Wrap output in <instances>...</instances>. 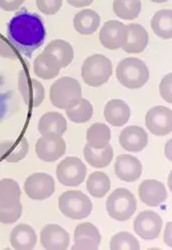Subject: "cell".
<instances>
[{
    "instance_id": "1",
    "label": "cell",
    "mask_w": 172,
    "mask_h": 250,
    "mask_svg": "<svg viewBox=\"0 0 172 250\" xmlns=\"http://www.w3.org/2000/svg\"><path fill=\"white\" fill-rule=\"evenodd\" d=\"M8 38L23 53L37 49L45 37V28L37 14L22 12L15 15L8 24Z\"/></svg>"
},
{
    "instance_id": "2",
    "label": "cell",
    "mask_w": 172,
    "mask_h": 250,
    "mask_svg": "<svg viewBox=\"0 0 172 250\" xmlns=\"http://www.w3.org/2000/svg\"><path fill=\"white\" fill-rule=\"evenodd\" d=\"M82 88L78 80L64 76L55 80L50 87L49 99L53 106L59 109H68L81 100Z\"/></svg>"
},
{
    "instance_id": "3",
    "label": "cell",
    "mask_w": 172,
    "mask_h": 250,
    "mask_svg": "<svg viewBox=\"0 0 172 250\" xmlns=\"http://www.w3.org/2000/svg\"><path fill=\"white\" fill-rule=\"evenodd\" d=\"M149 69L145 62L136 57H127L121 60L116 68V78L124 87L138 89L149 80Z\"/></svg>"
},
{
    "instance_id": "4",
    "label": "cell",
    "mask_w": 172,
    "mask_h": 250,
    "mask_svg": "<svg viewBox=\"0 0 172 250\" xmlns=\"http://www.w3.org/2000/svg\"><path fill=\"white\" fill-rule=\"evenodd\" d=\"M113 72L112 62L102 54H93L83 61L81 77L86 84L99 87L109 80Z\"/></svg>"
},
{
    "instance_id": "5",
    "label": "cell",
    "mask_w": 172,
    "mask_h": 250,
    "mask_svg": "<svg viewBox=\"0 0 172 250\" xmlns=\"http://www.w3.org/2000/svg\"><path fill=\"white\" fill-rule=\"evenodd\" d=\"M93 204L90 198L80 190H68L58 198V209L69 219L80 220L88 217L92 212Z\"/></svg>"
},
{
    "instance_id": "6",
    "label": "cell",
    "mask_w": 172,
    "mask_h": 250,
    "mask_svg": "<svg viewBox=\"0 0 172 250\" xmlns=\"http://www.w3.org/2000/svg\"><path fill=\"white\" fill-rule=\"evenodd\" d=\"M137 201L132 192L126 188L114 189L106 200V210L109 216L117 221H126L135 213Z\"/></svg>"
},
{
    "instance_id": "7",
    "label": "cell",
    "mask_w": 172,
    "mask_h": 250,
    "mask_svg": "<svg viewBox=\"0 0 172 250\" xmlns=\"http://www.w3.org/2000/svg\"><path fill=\"white\" fill-rule=\"evenodd\" d=\"M87 173V168L81 159L74 156L64 158L56 167L58 181L64 186L75 187L80 185Z\"/></svg>"
},
{
    "instance_id": "8",
    "label": "cell",
    "mask_w": 172,
    "mask_h": 250,
    "mask_svg": "<svg viewBox=\"0 0 172 250\" xmlns=\"http://www.w3.org/2000/svg\"><path fill=\"white\" fill-rule=\"evenodd\" d=\"M23 189L32 200H45L53 195L55 182L51 175L44 172H36L25 179Z\"/></svg>"
},
{
    "instance_id": "9",
    "label": "cell",
    "mask_w": 172,
    "mask_h": 250,
    "mask_svg": "<svg viewBox=\"0 0 172 250\" xmlns=\"http://www.w3.org/2000/svg\"><path fill=\"white\" fill-rule=\"evenodd\" d=\"M35 151L40 160L54 162L65 154L66 143L57 134H44L37 140Z\"/></svg>"
},
{
    "instance_id": "10",
    "label": "cell",
    "mask_w": 172,
    "mask_h": 250,
    "mask_svg": "<svg viewBox=\"0 0 172 250\" xmlns=\"http://www.w3.org/2000/svg\"><path fill=\"white\" fill-rule=\"evenodd\" d=\"M163 221L161 216L153 210L140 212L133 221L134 232L142 239L153 240L161 232Z\"/></svg>"
},
{
    "instance_id": "11",
    "label": "cell",
    "mask_w": 172,
    "mask_h": 250,
    "mask_svg": "<svg viewBox=\"0 0 172 250\" xmlns=\"http://www.w3.org/2000/svg\"><path fill=\"white\" fill-rule=\"evenodd\" d=\"M18 90L26 105L31 107L40 106L45 98V89L41 82L31 78L24 70L18 75Z\"/></svg>"
},
{
    "instance_id": "12",
    "label": "cell",
    "mask_w": 172,
    "mask_h": 250,
    "mask_svg": "<svg viewBox=\"0 0 172 250\" xmlns=\"http://www.w3.org/2000/svg\"><path fill=\"white\" fill-rule=\"evenodd\" d=\"M145 126L155 136H166L172 131V111L165 106H154L145 115Z\"/></svg>"
},
{
    "instance_id": "13",
    "label": "cell",
    "mask_w": 172,
    "mask_h": 250,
    "mask_svg": "<svg viewBox=\"0 0 172 250\" xmlns=\"http://www.w3.org/2000/svg\"><path fill=\"white\" fill-rule=\"evenodd\" d=\"M127 26L117 20L106 21L99 31L100 43L107 49L121 48L127 40Z\"/></svg>"
},
{
    "instance_id": "14",
    "label": "cell",
    "mask_w": 172,
    "mask_h": 250,
    "mask_svg": "<svg viewBox=\"0 0 172 250\" xmlns=\"http://www.w3.org/2000/svg\"><path fill=\"white\" fill-rule=\"evenodd\" d=\"M101 243V234L98 228L90 223H79L74 231L73 250H96Z\"/></svg>"
},
{
    "instance_id": "15",
    "label": "cell",
    "mask_w": 172,
    "mask_h": 250,
    "mask_svg": "<svg viewBox=\"0 0 172 250\" xmlns=\"http://www.w3.org/2000/svg\"><path fill=\"white\" fill-rule=\"evenodd\" d=\"M40 243L47 250H65L69 247V233L58 224H47L40 231Z\"/></svg>"
},
{
    "instance_id": "16",
    "label": "cell",
    "mask_w": 172,
    "mask_h": 250,
    "mask_svg": "<svg viewBox=\"0 0 172 250\" xmlns=\"http://www.w3.org/2000/svg\"><path fill=\"white\" fill-rule=\"evenodd\" d=\"M138 195L142 203L150 207H157L167 199L165 185L155 179H146L138 187Z\"/></svg>"
},
{
    "instance_id": "17",
    "label": "cell",
    "mask_w": 172,
    "mask_h": 250,
    "mask_svg": "<svg viewBox=\"0 0 172 250\" xmlns=\"http://www.w3.org/2000/svg\"><path fill=\"white\" fill-rule=\"evenodd\" d=\"M141 161L130 154H120L114 163V173L122 181L134 182L142 174Z\"/></svg>"
},
{
    "instance_id": "18",
    "label": "cell",
    "mask_w": 172,
    "mask_h": 250,
    "mask_svg": "<svg viewBox=\"0 0 172 250\" xmlns=\"http://www.w3.org/2000/svg\"><path fill=\"white\" fill-rule=\"evenodd\" d=\"M121 147L129 152H140L148 144V135L144 128L130 125L124 128L119 135Z\"/></svg>"
},
{
    "instance_id": "19",
    "label": "cell",
    "mask_w": 172,
    "mask_h": 250,
    "mask_svg": "<svg viewBox=\"0 0 172 250\" xmlns=\"http://www.w3.org/2000/svg\"><path fill=\"white\" fill-rule=\"evenodd\" d=\"M9 242L16 250H31L37 243V235L30 225L20 223L10 232Z\"/></svg>"
},
{
    "instance_id": "20",
    "label": "cell",
    "mask_w": 172,
    "mask_h": 250,
    "mask_svg": "<svg viewBox=\"0 0 172 250\" xmlns=\"http://www.w3.org/2000/svg\"><path fill=\"white\" fill-rule=\"evenodd\" d=\"M128 36L125 44L121 47L125 52L130 54H137L143 52L149 42V35L146 29L137 23H130L126 25Z\"/></svg>"
},
{
    "instance_id": "21",
    "label": "cell",
    "mask_w": 172,
    "mask_h": 250,
    "mask_svg": "<svg viewBox=\"0 0 172 250\" xmlns=\"http://www.w3.org/2000/svg\"><path fill=\"white\" fill-rule=\"evenodd\" d=\"M104 117L106 121L112 126H123L129 118H130L131 111L125 101L121 99H111L107 102L104 106Z\"/></svg>"
},
{
    "instance_id": "22",
    "label": "cell",
    "mask_w": 172,
    "mask_h": 250,
    "mask_svg": "<svg viewBox=\"0 0 172 250\" xmlns=\"http://www.w3.org/2000/svg\"><path fill=\"white\" fill-rule=\"evenodd\" d=\"M101 22L99 14L90 8L80 10L73 18V27L81 35H91L97 31Z\"/></svg>"
},
{
    "instance_id": "23",
    "label": "cell",
    "mask_w": 172,
    "mask_h": 250,
    "mask_svg": "<svg viewBox=\"0 0 172 250\" xmlns=\"http://www.w3.org/2000/svg\"><path fill=\"white\" fill-rule=\"evenodd\" d=\"M37 129L41 135L53 133L62 136L67 130V121L58 112H46L40 117Z\"/></svg>"
},
{
    "instance_id": "24",
    "label": "cell",
    "mask_w": 172,
    "mask_h": 250,
    "mask_svg": "<svg viewBox=\"0 0 172 250\" xmlns=\"http://www.w3.org/2000/svg\"><path fill=\"white\" fill-rule=\"evenodd\" d=\"M61 70L59 61L51 54L42 52L33 61V71L41 79L55 78Z\"/></svg>"
},
{
    "instance_id": "25",
    "label": "cell",
    "mask_w": 172,
    "mask_h": 250,
    "mask_svg": "<svg viewBox=\"0 0 172 250\" xmlns=\"http://www.w3.org/2000/svg\"><path fill=\"white\" fill-rule=\"evenodd\" d=\"M84 158L94 168H104L113 159V148L110 144L103 148H94L86 144L83 150Z\"/></svg>"
},
{
    "instance_id": "26",
    "label": "cell",
    "mask_w": 172,
    "mask_h": 250,
    "mask_svg": "<svg viewBox=\"0 0 172 250\" xmlns=\"http://www.w3.org/2000/svg\"><path fill=\"white\" fill-rule=\"evenodd\" d=\"M43 52L54 56L59 61L61 68L67 67L74 57V51L71 44L61 39L52 40L45 46Z\"/></svg>"
},
{
    "instance_id": "27",
    "label": "cell",
    "mask_w": 172,
    "mask_h": 250,
    "mask_svg": "<svg viewBox=\"0 0 172 250\" xmlns=\"http://www.w3.org/2000/svg\"><path fill=\"white\" fill-rule=\"evenodd\" d=\"M21 197L19 184L11 178L0 180V207H13L18 205Z\"/></svg>"
},
{
    "instance_id": "28",
    "label": "cell",
    "mask_w": 172,
    "mask_h": 250,
    "mask_svg": "<svg viewBox=\"0 0 172 250\" xmlns=\"http://www.w3.org/2000/svg\"><path fill=\"white\" fill-rule=\"evenodd\" d=\"M151 28L153 32L161 39H171L172 37V11L170 9H161L155 12L151 18Z\"/></svg>"
},
{
    "instance_id": "29",
    "label": "cell",
    "mask_w": 172,
    "mask_h": 250,
    "mask_svg": "<svg viewBox=\"0 0 172 250\" xmlns=\"http://www.w3.org/2000/svg\"><path fill=\"white\" fill-rule=\"evenodd\" d=\"M111 139L110 128L101 122L93 123L86 132L87 144L94 148H103L109 144Z\"/></svg>"
},
{
    "instance_id": "30",
    "label": "cell",
    "mask_w": 172,
    "mask_h": 250,
    "mask_svg": "<svg viewBox=\"0 0 172 250\" xmlns=\"http://www.w3.org/2000/svg\"><path fill=\"white\" fill-rule=\"evenodd\" d=\"M111 181L109 176L101 171L91 173L86 181V189L89 194L95 198H103L109 192Z\"/></svg>"
},
{
    "instance_id": "31",
    "label": "cell",
    "mask_w": 172,
    "mask_h": 250,
    "mask_svg": "<svg viewBox=\"0 0 172 250\" xmlns=\"http://www.w3.org/2000/svg\"><path fill=\"white\" fill-rule=\"evenodd\" d=\"M140 0H114L112 8L116 16L124 20L136 19L141 12Z\"/></svg>"
},
{
    "instance_id": "32",
    "label": "cell",
    "mask_w": 172,
    "mask_h": 250,
    "mask_svg": "<svg viewBox=\"0 0 172 250\" xmlns=\"http://www.w3.org/2000/svg\"><path fill=\"white\" fill-rule=\"evenodd\" d=\"M67 117L75 123H85L93 116V106L89 100L81 98L76 105L65 109Z\"/></svg>"
},
{
    "instance_id": "33",
    "label": "cell",
    "mask_w": 172,
    "mask_h": 250,
    "mask_svg": "<svg viewBox=\"0 0 172 250\" xmlns=\"http://www.w3.org/2000/svg\"><path fill=\"white\" fill-rule=\"evenodd\" d=\"M109 247L111 250H139L140 243L133 234L120 231L111 237Z\"/></svg>"
},
{
    "instance_id": "34",
    "label": "cell",
    "mask_w": 172,
    "mask_h": 250,
    "mask_svg": "<svg viewBox=\"0 0 172 250\" xmlns=\"http://www.w3.org/2000/svg\"><path fill=\"white\" fill-rule=\"evenodd\" d=\"M28 151H29L28 140L27 138L22 137L19 141V143L13 148V150L11 149L10 153L6 156L5 160L10 163L19 162L26 157V155L28 154Z\"/></svg>"
},
{
    "instance_id": "35",
    "label": "cell",
    "mask_w": 172,
    "mask_h": 250,
    "mask_svg": "<svg viewBox=\"0 0 172 250\" xmlns=\"http://www.w3.org/2000/svg\"><path fill=\"white\" fill-rule=\"evenodd\" d=\"M22 215V204L19 203L13 207H0V222L3 224H12Z\"/></svg>"
},
{
    "instance_id": "36",
    "label": "cell",
    "mask_w": 172,
    "mask_h": 250,
    "mask_svg": "<svg viewBox=\"0 0 172 250\" xmlns=\"http://www.w3.org/2000/svg\"><path fill=\"white\" fill-rule=\"evenodd\" d=\"M63 0H36L38 10L45 15H53L62 7Z\"/></svg>"
},
{
    "instance_id": "37",
    "label": "cell",
    "mask_w": 172,
    "mask_h": 250,
    "mask_svg": "<svg viewBox=\"0 0 172 250\" xmlns=\"http://www.w3.org/2000/svg\"><path fill=\"white\" fill-rule=\"evenodd\" d=\"M159 93L167 103H172V73L166 74L160 81Z\"/></svg>"
},
{
    "instance_id": "38",
    "label": "cell",
    "mask_w": 172,
    "mask_h": 250,
    "mask_svg": "<svg viewBox=\"0 0 172 250\" xmlns=\"http://www.w3.org/2000/svg\"><path fill=\"white\" fill-rule=\"evenodd\" d=\"M0 57L11 59V60H15L17 58V55L14 49L1 36H0Z\"/></svg>"
},
{
    "instance_id": "39",
    "label": "cell",
    "mask_w": 172,
    "mask_h": 250,
    "mask_svg": "<svg viewBox=\"0 0 172 250\" xmlns=\"http://www.w3.org/2000/svg\"><path fill=\"white\" fill-rule=\"evenodd\" d=\"M24 1L25 0H0V8L7 12L16 11L22 6Z\"/></svg>"
},
{
    "instance_id": "40",
    "label": "cell",
    "mask_w": 172,
    "mask_h": 250,
    "mask_svg": "<svg viewBox=\"0 0 172 250\" xmlns=\"http://www.w3.org/2000/svg\"><path fill=\"white\" fill-rule=\"evenodd\" d=\"M13 141L12 140H5L0 142V161L2 158H6V156L10 153L11 149L13 148Z\"/></svg>"
},
{
    "instance_id": "41",
    "label": "cell",
    "mask_w": 172,
    "mask_h": 250,
    "mask_svg": "<svg viewBox=\"0 0 172 250\" xmlns=\"http://www.w3.org/2000/svg\"><path fill=\"white\" fill-rule=\"evenodd\" d=\"M163 241L167 246L172 247V223L170 221L167 222L166 225H165L164 234H163Z\"/></svg>"
},
{
    "instance_id": "42",
    "label": "cell",
    "mask_w": 172,
    "mask_h": 250,
    "mask_svg": "<svg viewBox=\"0 0 172 250\" xmlns=\"http://www.w3.org/2000/svg\"><path fill=\"white\" fill-rule=\"evenodd\" d=\"M67 3L75 8H83L86 6H89L93 0H66Z\"/></svg>"
},
{
    "instance_id": "43",
    "label": "cell",
    "mask_w": 172,
    "mask_h": 250,
    "mask_svg": "<svg viewBox=\"0 0 172 250\" xmlns=\"http://www.w3.org/2000/svg\"><path fill=\"white\" fill-rule=\"evenodd\" d=\"M164 154L169 161L172 160V139H169L166 142L164 146Z\"/></svg>"
},
{
    "instance_id": "44",
    "label": "cell",
    "mask_w": 172,
    "mask_h": 250,
    "mask_svg": "<svg viewBox=\"0 0 172 250\" xmlns=\"http://www.w3.org/2000/svg\"><path fill=\"white\" fill-rule=\"evenodd\" d=\"M171 176H172V173H170V174H169V177H168V187H169V189H170V190L172 189V184H171Z\"/></svg>"
},
{
    "instance_id": "45",
    "label": "cell",
    "mask_w": 172,
    "mask_h": 250,
    "mask_svg": "<svg viewBox=\"0 0 172 250\" xmlns=\"http://www.w3.org/2000/svg\"><path fill=\"white\" fill-rule=\"evenodd\" d=\"M151 1L155 2V3H164V2L169 1V0H151Z\"/></svg>"
}]
</instances>
